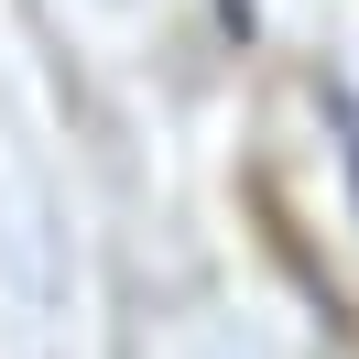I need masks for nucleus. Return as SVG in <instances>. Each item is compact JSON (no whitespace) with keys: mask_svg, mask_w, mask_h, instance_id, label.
Instances as JSON below:
<instances>
[{"mask_svg":"<svg viewBox=\"0 0 359 359\" xmlns=\"http://www.w3.org/2000/svg\"><path fill=\"white\" fill-rule=\"evenodd\" d=\"M337 153H348V185H359V120L337 109Z\"/></svg>","mask_w":359,"mask_h":359,"instance_id":"2","label":"nucleus"},{"mask_svg":"<svg viewBox=\"0 0 359 359\" xmlns=\"http://www.w3.org/2000/svg\"><path fill=\"white\" fill-rule=\"evenodd\" d=\"M218 33H229V44H250V33H262V22H250V0H218Z\"/></svg>","mask_w":359,"mask_h":359,"instance_id":"1","label":"nucleus"}]
</instances>
